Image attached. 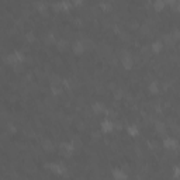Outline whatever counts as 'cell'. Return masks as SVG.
<instances>
[{
  "label": "cell",
  "mask_w": 180,
  "mask_h": 180,
  "mask_svg": "<svg viewBox=\"0 0 180 180\" xmlns=\"http://www.w3.org/2000/svg\"><path fill=\"white\" fill-rule=\"evenodd\" d=\"M100 127H102V131L104 132V134H108V132H111L113 129L116 128V122H113L111 120L106 118V120H103V121H102Z\"/></svg>",
  "instance_id": "obj_5"
},
{
  "label": "cell",
  "mask_w": 180,
  "mask_h": 180,
  "mask_svg": "<svg viewBox=\"0 0 180 180\" xmlns=\"http://www.w3.org/2000/svg\"><path fill=\"white\" fill-rule=\"evenodd\" d=\"M173 177L179 180L180 179V166H175L173 167Z\"/></svg>",
  "instance_id": "obj_21"
},
{
  "label": "cell",
  "mask_w": 180,
  "mask_h": 180,
  "mask_svg": "<svg viewBox=\"0 0 180 180\" xmlns=\"http://www.w3.org/2000/svg\"><path fill=\"white\" fill-rule=\"evenodd\" d=\"M59 149H60V153L65 158H70L75 151V145L72 142H62L59 143Z\"/></svg>",
  "instance_id": "obj_3"
},
{
  "label": "cell",
  "mask_w": 180,
  "mask_h": 180,
  "mask_svg": "<svg viewBox=\"0 0 180 180\" xmlns=\"http://www.w3.org/2000/svg\"><path fill=\"white\" fill-rule=\"evenodd\" d=\"M155 129H156L159 134L165 135V134H166V124H163L162 121H158L156 124H155Z\"/></svg>",
  "instance_id": "obj_14"
},
{
  "label": "cell",
  "mask_w": 180,
  "mask_h": 180,
  "mask_svg": "<svg viewBox=\"0 0 180 180\" xmlns=\"http://www.w3.org/2000/svg\"><path fill=\"white\" fill-rule=\"evenodd\" d=\"M25 40H27L28 42H34V41H35V35H34V32L28 31L27 34H25Z\"/></svg>",
  "instance_id": "obj_20"
},
{
  "label": "cell",
  "mask_w": 180,
  "mask_h": 180,
  "mask_svg": "<svg viewBox=\"0 0 180 180\" xmlns=\"http://www.w3.org/2000/svg\"><path fill=\"white\" fill-rule=\"evenodd\" d=\"M51 92H52V94H60V93H62V89H60V86H58V84H51Z\"/></svg>",
  "instance_id": "obj_19"
},
{
  "label": "cell",
  "mask_w": 180,
  "mask_h": 180,
  "mask_svg": "<svg viewBox=\"0 0 180 180\" xmlns=\"http://www.w3.org/2000/svg\"><path fill=\"white\" fill-rule=\"evenodd\" d=\"M153 10L155 11H163V9L166 7V3L163 1V0H156V1H153Z\"/></svg>",
  "instance_id": "obj_11"
},
{
  "label": "cell",
  "mask_w": 180,
  "mask_h": 180,
  "mask_svg": "<svg viewBox=\"0 0 180 180\" xmlns=\"http://www.w3.org/2000/svg\"><path fill=\"white\" fill-rule=\"evenodd\" d=\"M163 45H167V46H175L176 41L173 40V37H172V34H166L165 37H163Z\"/></svg>",
  "instance_id": "obj_12"
},
{
  "label": "cell",
  "mask_w": 180,
  "mask_h": 180,
  "mask_svg": "<svg viewBox=\"0 0 180 180\" xmlns=\"http://www.w3.org/2000/svg\"><path fill=\"white\" fill-rule=\"evenodd\" d=\"M6 125V129H7V132L9 134H16L17 132V128H16V125L10 121V122H7V124H4Z\"/></svg>",
  "instance_id": "obj_16"
},
{
  "label": "cell",
  "mask_w": 180,
  "mask_h": 180,
  "mask_svg": "<svg viewBox=\"0 0 180 180\" xmlns=\"http://www.w3.org/2000/svg\"><path fill=\"white\" fill-rule=\"evenodd\" d=\"M163 148L165 149H169V151H176V149L179 148V141L175 138H166L163 139Z\"/></svg>",
  "instance_id": "obj_4"
},
{
  "label": "cell",
  "mask_w": 180,
  "mask_h": 180,
  "mask_svg": "<svg viewBox=\"0 0 180 180\" xmlns=\"http://www.w3.org/2000/svg\"><path fill=\"white\" fill-rule=\"evenodd\" d=\"M127 132H128V135H131V137H137V135L139 134V131H138V127L135 124H131L127 127Z\"/></svg>",
  "instance_id": "obj_13"
},
{
  "label": "cell",
  "mask_w": 180,
  "mask_h": 180,
  "mask_svg": "<svg viewBox=\"0 0 180 180\" xmlns=\"http://www.w3.org/2000/svg\"><path fill=\"white\" fill-rule=\"evenodd\" d=\"M163 49V42L162 41H153L152 45H151V51L153 54H159V52Z\"/></svg>",
  "instance_id": "obj_9"
},
{
  "label": "cell",
  "mask_w": 180,
  "mask_h": 180,
  "mask_svg": "<svg viewBox=\"0 0 180 180\" xmlns=\"http://www.w3.org/2000/svg\"><path fill=\"white\" fill-rule=\"evenodd\" d=\"M121 63H122V66H124V69H127V70H129V69H132V68H134L135 60H134L132 55H131L128 51H122V52H121Z\"/></svg>",
  "instance_id": "obj_2"
},
{
  "label": "cell",
  "mask_w": 180,
  "mask_h": 180,
  "mask_svg": "<svg viewBox=\"0 0 180 180\" xmlns=\"http://www.w3.org/2000/svg\"><path fill=\"white\" fill-rule=\"evenodd\" d=\"M148 90L151 94H158L159 93V90H161V87H159V83L158 82H151L148 86Z\"/></svg>",
  "instance_id": "obj_10"
},
{
  "label": "cell",
  "mask_w": 180,
  "mask_h": 180,
  "mask_svg": "<svg viewBox=\"0 0 180 180\" xmlns=\"http://www.w3.org/2000/svg\"><path fill=\"white\" fill-rule=\"evenodd\" d=\"M172 37H173V40H175L176 42L180 41V30H175V31L172 32Z\"/></svg>",
  "instance_id": "obj_22"
},
{
  "label": "cell",
  "mask_w": 180,
  "mask_h": 180,
  "mask_svg": "<svg viewBox=\"0 0 180 180\" xmlns=\"http://www.w3.org/2000/svg\"><path fill=\"white\" fill-rule=\"evenodd\" d=\"M42 148L45 149V151H48V152H52L54 151V143L49 139H44L42 141Z\"/></svg>",
  "instance_id": "obj_15"
},
{
  "label": "cell",
  "mask_w": 180,
  "mask_h": 180,
  "mask_svg": "<svg viewBox=\"0 0 180 180\" xmlns=\"http://www.w3.org/2000/svg\"><path fill=\"white\" fill-rule=\"evenodd\" d=\"M72 51H73L75 55H82V54H84L86 46H84V44L82 42V40H80V41H75L73 44H72Z\"/></svg>",
  "instance_id": "obj_6"
},
{
  "label": "cell",
  "mask_w": 180,
  "mask_h": 180,
  "mask_svg": "<svg viewBox=\"0 0 180 180\" xmlns=\"http://www.w3.org/2000/svg\"><path fill=\"white\" fill-rule=\"evenodd\" d=\"M46 169H49L52 173H55V175H66V172H68V167L62 165V163H58V162H51V163H46L45 165Z\"/></svg>",
  "instance_id": "obj_1"
},
{
  "label": "cell",
  "mask_w": 180,
  "mask_h": 180,
  "mask_svg": "<svg viewBox=\"0 0 180 180\" xmlns=\"http://www.w3.org/2000/svg\"><path fill=\"white\" fill-rule=\"evenodd\" d=\"M92 111L94 113V114H104V113H106V107H104L103 103L96 102V103H93Z\"/></svg>",
  "instance_id": "obj_7"
},
{
  "label": "cell",
  "mask_w": 180,
  "mask_h": 180,
  "mask_svg": "<svg viewBox=\"0 0 180 180\" xmlns=\"http://www.w3.org/2000/svg\"><path fill=\"white\" fill-rule=\"evenodd\" d=\"M124 97V90L122 89H117L116 92H114V99L116 100H121Z\"/></svg>",
  "instance_id": "obj_18"
},
{
  "label": "cell",
  "mask_w": 180,
  "mask_h": 180,
  "mask_svg": "<svg viewBox=\"0 0 180 180\" xmlns=\"http://www.w3.org/2000/svg\"><path fill=\"white\" fill-rule=\"evenodd\" d=\"M113 177H114V180H127V173L116 167V169H113Z\"/></svg>",
  "instance_id": "obj_8"
},
{
  "label": "cell",
  "mask_w": 180,
  "mask_h": 180,
  "mask_svg": "<svg viewBox=\"0 0 180 180\" xmlns=\"http://www.w3.org/2000/svg\"><path fill=\"white\" fill-rule=\"evenodd\" d=\"M56 46L59 48L60 51H63V49L68 48V41H66V40H59V41L56 42Z\"/></svg>",
  "instance_id": "obj_17"
}]
</instances>
